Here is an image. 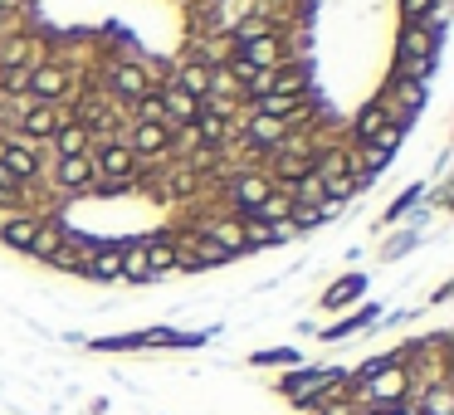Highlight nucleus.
Returning a JSON list of instances; mask_svg holds the SVG:
<instances>
[{
  "label": "nucleus",
  "instance_id": "obj_1",
  "mask_svg": "<svg viewBox=\"0 0 454 415\" xmlns=\"http://www.w3.org/2000/svg\"><path fill=\"white\" fill-rule=\"evenodd\" d=\"M347 381H352V372H342V366H294L288 376H278V386H274V391L284 395L288 405L308 411L313 401H323V395L342 391Z\"/></svg>",
  "mask_w": 454,
  "mask_h": 415
},
{
  "label": "nucleus",
  "instance_id": "obj_2",
  "mask_svg": "<svg viewBox=\"0 0 454 415\" xmlns=\"http://www.w3.org/2000/svg\"><path fill=\"white\" fill-rule=\"evenodd\" d=\"M89 161H93V171H98V181H113V186H132V181H137V157H132L122 142H108L103 157L89 152Z\"/></svg>",
  "mask_w": 454,
  "mask_h": 415
},
{
  "label": "nucleus",
  "instance_id": "obj_3",
  "mask_svg": "<svg viewBox=\"0 0 454 415\" xmlns=\"http://www.w3.org/2000/svg\"><path fill=\"white\" fill-rule=\"evenodd\" d=\"M30 93H35V103H59V98H69L74 93V79H69V69H59V64H40V69H30Z\"/></svg>",
  "mask_w": 454,
  "mask_h": 415
},
{
  "label": "nucleus",
  "instance_id": "obj_4",
  "mask_svg": "<svg viewBox=\"0 0 454 415\" xmlns=\"http://www.w3.org/2000/svg\"><path fill=\"white\" fill-rule=\"evenodd\" d=\"M108 89L118 93V98H128V103H137V98H147V93H157L142 64H113V69H108Z\"/></svg>",
  "mask_w": 454,
  "mask_h": 415
},
{
  "label": "nucleus",
  "instance_id": "obj_5",
  "mask_svg": "<svg viewBox=\"0 0 454 415\" xmlns=\"http://www.w3.org/2000/svg\"><path fill=\"white\" fill-rule=\"evenodd\" d=\"M411 415H454V381H430L411 391Z\"/></svg>",
  "mask_w": 454,
  "mask_h": 415
},
{
  "label": "nucleus",
  "instance_id": "obj_6",
  "mask_svg": "<svg viewBox=\"0 0 454 415\" xmlns=\"http://www.w3.org/2000/svg\"><path fill=\"white\" fill-rule=\"evenodd\" d=\"M25 128V137H35V142H44V137H54L59 132V108H50V103H25L20 108V118H15Z\"/></svg>",
  "mask_w": 454,
  "mask_h": 415
},
{
  "label": "nucleus",
  "instance_id": "obj_7",
  "mask_svg": "<svg viewBox=\"0 0 454 415\" xmlns=\"http://www.w3.org/2000/svg\"><path fill=\"white\" fill-rule=\"evenodd\" d=\"M54 181H59V191H89L98 181V171H93L89 157H59L54 161Z\"/></svg>",
  "mask_w": 454,
  "mask_h": 415
},
{
  "label": "nucleus",
  "instance_id": "obj_8",
  "mask_svg": "<svg viewBox=\"0 0 454 415\" xmlns=\"http://www.w3.org/2000/svg\"><path fill=\"white\" fill-rule=\"evenodd\" d=\"M171 147V132L161 122H132V157H161Z\"/></svg>",
  "mask_w": 454,
  "mask_h": 415
},
{
  "label": "nucleus",
  "instance_id": "obj_9",
  "mask_svg": "<svg viewBox=\"0 0 454 415\" xmlns=\"http://www.w3.org/2000/svg\"><path fill=\"white\" fill-rule=\"evenodd\" d=\"M274 191V181L269 176H230V196H235V206L245 210V215H254L259 210V200Z\"/></svg>",
  "mask_w": 454,
  "mask_h": 415
},
{
  "label": "nucleus",
  "instance_id": "obj_10",
  "mask_svg": "<svg viewBox=\"0 0 454 415\" xmlns=\"http://www.w3.org/2000/svg\"><path fill=\"white\" fill-rule=\"evenodd\" d=\"M157 98H161V113H167V122H181V128H191V122L200 118V103L191 98V93H181L176 83H171V89H161Z\"/></svg>",
  "mask_w": 454,
  "mask_h": 415
},
{
  "label": "nucleus",
  "instance_id": "obj_11",
  "mask_svg": "<svg viewBox=\"0 0 454 415\" xmlns=\"http://www.w3.org/2000/svg\"><path fill=\"white\" fill-rule=\"evenodd\" d=\"M54 147H59V157H89V147H93V132L83 128V122L64 118V122H59V132H54Z\"/></svg>",
  "mask_w": 454,
  "mask_h": 415
},
{
  "label": "nucleus",
  "instance_id": "obj_12",
  "mask_svg": "<svg viewBox=\"0 0 454 415\" xmlns=\"http://www.w3.org/2000/svg\"><path fill=\"white\" fill-rule=\"evenodd\" d=\"M142 259H147V274H167V269H181V249L171 239H142Z\"/></svg>",
  "mask_w": 454,
  "mask_h": 415
},
{
  "label": "nucleus",
  "instance_id": "obj_13",
  "mask_svg": "<svg viewBox=\"0 0 454 415\" xmlns=\"http://www.w3.org/2000/svg\"><path fill=\"white\" fill-rule=\"evenodd\" d=\"M0 167L11 171L15 181L40 176V157H35V147H30V142H11V147H5V161H0Z\"/></svg>",
  "mask_w": 454,
  "mask_h": 415
},
{
  "label": "nucleus",
  "instance_id": "obj_14",
  "mask_svg": "<svg viewBox=\"0 0 454 415\" xmlns=\"http://www.w3.org/2000/svg\"><path fill=\"white\" fill-rule=\"evenodd\" d=\"M274 157H278V161H274V171H278V181H284V191L294 186L298 176H308V171H313V157H308L303 147H298V152H294V147H278Z\"/></svg>",
  "mask_w": 454,
  "mask_h": 415
},
{
  "label": "nucleus",
  "instance_id": "obj_15",
  "mask_svg": "<svg viewBox=\"0 0 454 415\" xmlns=\"http://www.w3.org/2000/svg\"><path fill=\"white\" fill-rule=\"evenodd\" d=\"M200 235H210V239H215V245L230 254V259L245 254V249H249V245H245V230H239V220H210V225L200 230Z\"/></svg>",
  "mask_w": 454,
  "mask_h": 415
},
{
  "label": "nucleus",
  "instance_id": "obj_16",
  "mask_svg": "<svg viewBox=\"0 0 454 415\" xmlns=\"http://www.w3.org/2000/svg\"><path fill=\"white\" fill-rule=\"evenodd\" d=\"M64 249V225H54V220H40V235L30 239V249L25 254L44 259V264H54V254Z\"/></svg>",
  "mask_w": 454,
  "mask_h": 415
},
{
  "label": "nucleus",
  "instance_id": "obj_17",
  "mask_svg": "<svg viewBox=\"0 0 454 415\" xmlns=\"http://www.w3.org/2000/svg\"><path fill=\"white\" fill-rule=\"evenodd\" d=\"M254 215H259V220H264V225H274V230H284V220H288V215H294V196H288V191H284V186H278V191H269V196H264V200H259V210H254Z\"/></svg>",
  "mask_w": 454,
  "mask_h": 415
},
{
  "label": "nucleus",
  "instance_id": "obj_18",
  "mask_svg": "<svg viewBox=\"0 0 454 415\" xmlns=\"http://www.w3.org/2000/svg\"><path fill=\"white\" fill-rule=\"evenodd\" d=\"M35 235H40V215H15V220L0 225V239H5L11 249H30Z\"/></svg>",
  "mask_w": 454,
  "mask_h": 415
},
{
  "label": "nucleus",
  "instance_id": "obj_19",
  "mask_svg": "<svg viewBox=\"0 0 454 415\" xmlns=\"http://www.w3.org/2000/svg\"><path fill=\"white\" fill-rule=\"evenodd\" d=\"M176 89L191 93V98L200 103L210 89H215V69H206V64H186V69H181V79H176Z\"/></svg>",
  "mask_w": 454,
  "mask_h": 415
},
{
  "label": "nucleus",
  "instance_id": "obj_20",
  "mask_svg": "<svg viewBox=\"0 0 454 415\" xmlns=\"http://www.w3.org/2000/svg\"><path fill=\"white\" fill-rule=\"evenodd\" d=\"M83 278H98V284L122 278V249H98V254L89 259V269H83Z\"/></svg>",
  "mask_w": 454,
  "mask_h": 415
},
{
  "label": "nucleus",
  "instance_id": "obj_21",
  "mask_svg": "<svg viewBox=\"0 0 454 415\" xmlns=\"http://www.w3.org/2000/svg\"><path fill=\"white\" fill-rule=\"evenodd\" d=\"M362 288H366V278H362V274H347V278H337L333 288H323V308H347L352 298H362Z\"/></svg>",
  "mask_w": 454,
  "mask_h": 415
},
{
  "label": "nucleus",
  "instance_id": "obj_22",
  "mask_svg": "<svg viewBox=\"0 0 454 415\" xmlns=\"http://www.w3.org/2000/svg\"><path fill=\"white\" fill-rule=\"evenodd\" d=\"M284 113H298L303 118V98H288V93H264L259 98V118H274V122H284Z\"/></svg>",
  "mask_w": 454,
  "mask_h": 415
},
{
  "label": "nucleus",
  "instance_id": "obj_23",
  "mask_svg": "<svg viewBox=\"0 0 454 415\" xmlns=\"http://www.w3.org/2000/svg\"><path fill=\"white\" fill-rule=\"evenodd\" d=\"M372 323H376V308H362V313H352V317H342V323L323 327V342H337V337H352V333H362V327H372Z\"/></svg>",
  "mask_w": 454,
  "mask_h": 415
},
{
  "label": "nucleus",
  "instance_id": "obj_24",
  "mask_svg": "<svg viewBox=\"0 0 454 415\" xmlns=\"http://www.w3.org/2000/svg\"><path fill=\"white\" fill-rule=\"evenodd\" d=\"M249 142L254 147H278L284 142V122H274V118H249Z\"/></svg>",
  "mask_w": 454,
  "mask_h": 415
},
{
  "label": "nucleus",
  "instance_id": "obj_25",
  "mask_svg": "<svg viewBox=\"0 0 454 415\" xmlns=\"http://www.w3.org/2000/svg\"><path fill=\"white\" fill-rule=\"evenodd\" d=\"M249 362H254V366H278V372H294V366H303V356H298L294 347H269V352H254Z\"/></svg>",
  "mask_w": 454,
  "mask_h": 415
},
{
  "label": "nucleus",
  "instance_id": "obj_26",
  "mask_svg": "<svg viewBox=\"0 0 454 415\" xmlns=\"http://www.w3.org/2000/svg\"><path fill=\"white\" fill-rule=\"evenodd\" d=\"M122 278H128V284H147V259H142V245H128L122 249Z\"/></svg>",
  "mask_w": 454,
  "mask_h": 415
},
{
  "label": "nucleus",
  "instance_id": "obj_27",
  "mask_svg": "<svg viewBox=\"0 0 454 415\" xmlns=\"http://www.w3.org/2000/svg\"><path fill=\"white\" fill-rule=\"evenodd\" d=\"M0 93H30V64H15V69H0Z\"/></svg>",
  "mask_w": 454,
  "mask_h": 415
},
{
  "label": "nucleus",
  "instance_id": "obj_28",
  "mask_svg": "<svg viewBox=\"0 0 454 415\" xmlns=\"http://www.w3.org/2000/svg\"><path fill=\"white\" fill-rule=\"evenodd\" d=\"M132 113H137L132 122H161V128H167V113H161V98H157V93L137 98V103H132Z\"/></svg>",
  "mask_w": 454,
  "mask_h": 415
},
{
  "label": "nucleus",
  "instance_id": "obj_29",
  "mask_svg": "<svg viewBox=\"0 0 454 415\" xmlns=\"http://www.w3.org/2000/svg\"><path fill=\"white\" fill-rule=\"evenodd\" d=\"M200 137H206V147H215V142H225V118H210V113H200Z\"/></svg>",
  "mask_w": 454,
  "mask_h": 415
},
{
  "label": "nucleus",
  "instance_id": "obj_30",
  "mask_svg": "<svg viewBox=\"0 0 454 415\" xmlns=\"http://www.w3.org/2000/svg\"><path fill=\"white\" fill-rule=\"evenodd\" d=\"M381 122H386V108H366V113H362V122H356V137L372 142V132L381 128Z\"/></svg>",
  "mask_w": 454,
  "mask_h": 415
},
{
  "label": "nucleus",
  "instance_id": "obj_31",
  "mask_svg": "<svg viewBox=\"0 0 454 415\" xmlns=\"http://www.w3.org/2000/svg\"><path fill=\"white\" fill-rule=\"evenodd\" d=\"M430 5H434V0H401V15H405V25H420L425 15H430Z\"/></svg>",
  "mask_w": 454,
  "mask_h": 415
},
{
  "label": "nucleus",
  "instance_id": "obj_32",
  "mask_svg": "<svg viewBox=\"0 0 454 415\" xmlns=\"http://www.w3.org/2000/svg\"><path fill=\"white\" fill-rule=\"evenodd\" d=\"M356 415H411V405H356Z\"/></svg>",
  "mask_w": 454,
  "mask_h": 415
}]
</instances>
